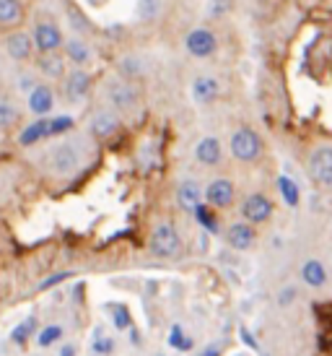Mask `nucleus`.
Here are the masks:
<instances>
[{
	"label": "nucleus",
	"instance_id": "f257e3e1",
	"mask_svg": "<svg viewBox=\"0 0 332 356\" xmlns=\"http://www.w3.org/2000/svg\"><path fill=\"white\" fill-rule=\"evenodd\" d=\"M229 151H231V156H234L236 161H242V164H254V161L265 154V140L254 128L242 125V128H236L234 133H231V138H229Z\"/></svg>",
	"mask_w": 332,
	"mask_h": 356
},
{
	"label": "nucleus",
	"instance_id": "f03ea898",
	"mask_svg": "<svg viewBox=\"0 0 332 356\" xmlns=\"http://www.w3.org/2000/svg\"><path fill=\"white\" fill-rule=\"evenodd\" d=\"M104 97L109 102V109H115L117 115H130L140 107V91H138L135 81L125 79H109L104 86Z\"/></svg>",
	"mask_w": 332,
	"mask_h": 356
},
{
	"label": "nucleus",
	"instance_id": "7ed1b4c3",
	"mask_svg": "<svg viewBox=\"0 0 332 356\" xmlns=\"http://www.w3.org/2000/svg\"><path fill=\"white\" fill-rule=\"evenodd\" d=\"M81 164H83V154H81L78 143H73V140H60L47 154L49 172L58 177H68L73 172H78Z\"/></svg>",
	"mask_w": 332,
	"mask_h": 356
},
{
	"label": "nucleus",
	"instance_id": "20e7f679",
	"mask_svg": "<svg viewBox=\"0 0 332 356\" xmlns=\"http://www.w3.org/2000/svg\"><path fill=\"white\" fill-rule=\"evenodd\" d=\"M31 40H34L37 55H55V52H63V47H65V34L55 21L49 19H40L34 24Z\"/></svg>",
	"mask_w": 332,
	"mask_h": 356
},
{
	"label": "nucleus",
	"instance_id": "39448f33",
	"mask_svg": "<svg viewBox=\"0 0 332 356\" xmlns=\"http://www.w3.org/2000/svg\"><path fill=\"white\" fill-rule=\"evenodd\" d=\"M306 172L317 185L332 188V143L314 146V151L309 154V161H306Z\"/></svg>",
	"mask_w": 332,
	"mask_h": 356
},
{
	"label": "nucleus",
	"instance_id": "423d86ee",
	"mask_svg": "<svg viewBox=\"0 0 332 356\" xmlns=\"http://www.w3.org/2000/svg\"><path fill=\"white\" fill-rule=\"evenodd\" d=\"M94 89V79L86 68H70L68 76L63 79V97L68 104H81L88 99V94Z\"/></svg>",
	"mask_w": 332,
	"mask_h": 356
},
{
	"label": "nucleus",
	"instance_id": "0eeeda50",
	"mask_svg": "<svg viewBox=\"0 0 332 356\" xmlns=\"http://www.w3.org/2000/svg\"><path fill=\"white\" fill-rule=\"evenodd\" d=\"M179 250H182V237H179V232H176L169 221L158 224V227L153 229V234H151V252H153L156 257L169 260V257L179 255Z\"/></svg>",
	"mask_w": 332,
	"mask_h": 356
},
{
	"label": "nucleus",
	"instance_id": "6e6552de",
	"mask_svg": "<svg viewBox=\"0 0 332 356\" xmlns=\"http://www.w3.org/2000/svg\"><path fill=\"white\" fill-rule=\"evenodd\" d=\"M185 50L197 60H208L218 52V37L206 26H197L185 37Z\"/></svg>",
	"mask_w": 332,
	"mask_h": 356
},
{
	"label": "nucleus",
	"instance_id": "1a4fd4ad",
	"mask_svg": "<svg viewBox=\"0 0 332 356\" xmlns=\"http://www.w3.org/2000/svg\"><path fill=\"white\" fill-rule=\"evenodd\" d=\"M122 128V115H117L115 109H97L91 120H88V136L97 140L112 138L117 130Z\"/></svg>",
	"mask_w": 332,
	"mask_h": 356
},
{
	"label": "nucleus",
	"instance_id": "9d476101",
	"mask_svg": "<svg viewBox=\"0 0 332 356\" xmlns=\"http://www.w3.org/2000/svg\"><path fill=\"white\" fill-rule=\"evenodd\" d=\"M3 50H6V55H8L13 63H26V60H31V55H34V40H31L29 31L24 29H16L10 31V34H3Z\"/></svg>",
	"mask_w": 332,
	"mask_h": 356
},
{
	"label": "nucleus",
	"instance_id": "9b49d317",
	"mask_svg": "<svg viewBox=\"0 0 332 356\" xmlns=\"http://www.w3.org/2000/svg\"><path fill=\"white\" fill-rule=\"evenodd\" d=\"M273 200L267 198L265 193H252V195H247L244 203H242V216H244L247 224H265V221H270L273 218Z\"/></svg>",
	"mask_w": 332,
	"mask_h": 356
},
{
	"label": "nucleus",
	"instance_id": "f8f14e48",
	"mask_svg": "<svg viewBox=\"0 0 332 356\" xmlns=\"http://www.w3.org/2000/svg\"><path fill=\"white\" fill-rule=\"evenodd\" d=\"M236 198V188L234 182L229 177H215L208 182L206 188V203L210 208H215V211H224V208H229L231 203H234Z\"/></svg>",
	"mask_w": 332,
	"mask_h": 356
},
{
	"label": "nucleus",
	"instance_id": "ddd939ff",
	"mask_svg": "<svg viewBox=\"0 0 332 356\" xmlns=\"http://www.w3.org/2000/svg\"><path fill=\"white\" fill-rule=\"evenodd\" d=\"M203 200H206V188H200V182L182 179L176 185V206L182 208L185 213H195L197 206H203Z\"/></svg>",
	"mask_w": 332,
	"mask_h": 356
},
{
	"label": "nucleus",
	"instance_id": "4468645a",
	"mask_svg": "<svg viewBox=\"0 0 332 356\" xmlns=\"http://www.w3.org/2000/svg\"><path fill=\"white\" fill-rule=\"evenodd\" d=\"M26 21V6L24 0H0V31L10 34L24 26Z\"/></svg>",
	"mask_w": 332,
	"mask_h": 356
},
{
	"label": "nucleus",
	"instance_id": "2eb2a0df",
	"mask_svg": "<svg viewBox=\"0 0 332 356\" xmlns=\"http://www.w3.org/2000/svg\"><path fill=\"white\" fill-rule=\"evenodd\" d=\"M195 161L203 167H218L224 161V143L215 136H206L197 140L195 146Z\"/></svg>",
	"mask_w": 332,
	"mask_h": 356
},
{
	"label": "nucleus",
	"instance_id": "dca6fc26",
	"mask_svg": "<svg viewBox=\"0 0 332 356\" xmlns=\"http://www.w3.org/2000/svg\"><path fill=\"white\" fill-rule=\"evenodd\" d=\"M26 104H29L31 115H37V118H47L49 112L55 109V91H52V86H49V83H40V86H34V89L29 91Z\"/></svg>",
	"mask_w": 332,
	"mask_h": 356
},
{
	"label": "nucleus",
	"instance_id": "f3484780",
	"mask_svg": "<svg viewBox=\"0 0 332 356\" xmlns=\"http://www.w3.org/2000/svg\"><path fill=\"white\" fill-rule=\"evenodd\" d=\"M37 70L47 81H63L68 76V60L63 52H55V55H37Z\"/></svg>",
	"mask_w": 332,
	"mask_h": 356
},
{
	"label": "nucleus",
	"instance_id": "a211bd4d",
	"mask_svg": "<svg viewBox=\"0 0 332 356\" xmlns=\"http://www.w3.org/2000/svg\"><path fill=\"white\" fill-rule=\"evenodd\" d=\"M254 227L252 224H247V221H234L231 227L226 229V242H229V248L234 250H249L254 245Z\"/></svg>",
	"mask_w": 332,
	"mask_h": 356
},
{
	"label": "nucleus",
	"instance_id": "6ab92c4d",
	"mask_svg": "<svg viewBox=\"0 0 332 356\" xmlns=\"http://www.w3.org/2000/svg\"><path fill=\"white\" fill-rule=\"evenodd\" d=\"M218 94H221V83L213 76H197L192 81V99L197 104H213L218 99Z\"/></svg>",
	"mask_w": 332,
	"mask_h": 356
},
{
	"label": "nucleus",
	"instance_id": "aec40b11",
	"mask_svg": "<svg viewBox=\"0 0 332 356\" xmlns=\"http://www.w3.org/2000/svg\"><path fill=\"white\" fill-rule=\"evenodd\" d=\"M63 55H65V60L73 63V68H83L88 60H91V47L81 37H70V40H65Z\"/></svg>",
	"mask_w": 332,
	"mask_h": 356
},
{
	"label": "nucleus",
	"instance_id": "412c9836",
	"mask_svg": "<svg viewBox=\"0 0 332 356\" xmlns=\"http://www.w3.org/2000/svg\"><path fill=\"white\" fill-rule=\"evenodd\" d=\"M301 278L306 286L322 289L327 284V268H324L322 260H306L301 266Z\"/></svg>",
	"mask_w": 332,
	"mask_h": 356
},
{
	"label": "nucleus",
	"instance_id": "4be33fe9",
	"mask_svg": "<svg viewBox=\"0 0 332 356\" xmlns=\"http://www.w3.org/2000/svg\"><path fill=\"white\" fill-rule=\"evenodd\" d=\"M40 333V323H37V315H29L26 320H21L19 325L10 330V343H16V346H24L31 336H37Z\"/></svg>",
	"mask_w": 332,
	"mask_h": 356
},
{
	"label": "nucleus",
	"instance_id": "5701e85b",
	"mask_svg": "<svg viewBox=\"0 0 332 356\" xmlns=\"http://www.w3.org/2000/svg\"><path fill=\"white\" fill-rule=\"evenodd\" d=\"M21 122V109L19 104L8 97H0V130L16 128Z\"/></svg>",
	"mask_w": 332,
	"mask_h": 356
},
{
	"label": "nucleus",
	"instance_id": "b1692460",
	"mask_svg": "<svg viewBox=\"0 0 332 356\" xmlns=\"http://www.w3.org/2000/svg\"><path fill=\"white\" fill-rule=\"evenodd\" d=\"M49 122H52V120H40V122L29 125V128H26L19 136V143H21V146H34L37 140L49 138Z\"/></svg>",
	"mask_w": 332,
	"mask_h": 356
},
{
	"label": "nucleus",
	"instance_id": "393cba45",
	"mask_svg": "<svg viewBox=\"0 0 332 356\" xmlns=\"http://www.w3.org/2000/svg\"><path fill=\"white\" fill-rule=\"evenodd\" d=\"M166 341H169V346L176 348V351H182V354H187V351H192V348H195V341L187 336V330L182 325H172Z\"/></svg>",
	"mask_w": 332,
	"mask_h": 356
},
{
	"label": "nucleus",
	"instance_id": "a878e982",
	"mask_svg": "<svg viewBox=\"0 0 332 356\" xmlns=\"http://www.w3.org/2000/svg\"><path fill=\"white\" fill-rule=\"evenodd\" d=\"M63 336H65V327L63 325H44V327H40V333H37V343H40L42 348H49V346H55V343H60L63 341Z\"/></svg>",
	"mask_w": 332,
	"mask_h": 356
},
{
	"label": "nucleus",
	"instance_id": "bb28decb",
	"mask_svg": "<svg viewBox=\"0 0 332 356\" xmlns=\"http://www.w3.org/2000/svg\"><path fill=\"white\" fill-rule=\"evenodd\" d=\"M195 218H197V227H203L208 234H218V218H215V208H210L208 203L197 206Z\"/></svg>",
	"mask_w": 332,
	"mask_h": 356
},
{
	"label": "nucleus",
	"instance_id": "cd10ccee",
	"mask_svg": "<svg viewBox=\"0 0 332 356\" xmlns=\"http://www.w3.org/2000/svg\"><path fill=\"white\" fill-rule=\"evenodd\" d=\"M115 348H117L115 338L104 336L101 327H97V333H94V338H91V351H94L97 356H112L115 354Z\"/></svg>",
	"mask_w": 332,
	"mask_h": 356
},
{
	"label": "nucleus",
	"instance_id": "c85d7f7f",
	"mask_svg": "<svg viewBox=\"0 0 332 356\" xmlns=\"http://www.w3.org/2000/svg\"><path fill=\"white\" fill-rule=\"evenodd\" d=\"M161 3H164V0H138L135 16L140 21H153L158 13H161Z\"/></svg>",
	"mask_w": 332,
	"mask_h": 356
},
{
	"label": "nucleus",
	"instance_id": "c756f323",
	"mask_svg": "<svg viewBox=\"0 0 332 356\" xmlns=\"http://www.w3.org/2000/svg\"><path fill=\"white\" fill-rule=\"evenodd\" d=\"M143 76V63L138 58H125L122 63H119V79H125V81H133V79H140Z\"/></svg>",
	"mask_w": 332,
	"mask_h": 356
},
{
	"label": "nucleus",
	"instance_id": "7c9ffc66",
	"mask_svg": "<svg viewBox=\"0 0 332 356\" xmlns=\"http://www.w3.org/2000/svg\"><path fill=\"white\" fill-rule=\"evenodd\" d=\"M278 190H281V195H283V200L288 203V206H299V188H296V182L288 177H278Z\"/></svg>",
	"mask_w": 332,
	"mask_h": 356
},
{
	"label": "nucleus",
	"instance_id": "2f4dec72",
	"mask_svg": "<svg viewBox=\"0 0 332 356\" xmlns=\"http://www.w3.org/2000/svg\"><path fill=\"white\" fill-rule=\"evenodd\" d=\"M112 323H115V330H130L133 327V315L125 305H115L112 307Z\"/></svg>",
	"mask_w": 332,
	"mask_h": 356
},
{
	"label": "nucleus",
	"instance_id": "473e14b6",
	"mask_svg": "<svg viewBox=\"0 0 332 356\" xmlns=\"http://www.w3.org/2000/svg\"><path fill=\"white\" fill-rule=\"evenodd\" d=\"M73 276L70 270H58V273H52V276H47L44 281L40 284V291H49V289H55V286H60L63 281H68V278Z\"/></svg>",
	"mask_w": 332,
	"mask_h": 356
},
{
	"label": "nucleus",
	"instance_id": "72a5a7b5",
	"mask_svg": "<svg viewBox=\"0 0 332 356\" xmlns=\"http://www.w3.org/2000/svg\"><path fill=\"white\" fill-rule=\"evenodd\" d=\"M231 10V0H210V16H224Z\"/></svg>",
	"mask_w": 332,
	"mask_h": 356
},
{
	"label": "nucleus",
	"instance_id": "f704fd0d",
	"mask_svg": "<svg viewBox=\"0 0 332 356\" xmlns=\"http://www.w3.org/2000/svg\"><path fill=\"white\" fill-rule=\"evenodd\" d=\"M296 299V289L293 286H285V289H281V294H278V305L281 307H288Z\"/></svg>",
	"mask_w": 332,
	"mask_h": 356
},
{
	"label": "nucleus",
	"instance_id": "c9c22d12",
	"mask_svg": "<svg viewBox=\"0 0 332 356\" xmlns=\"http://www.w3.org/2000/svg\"><path fill=\"white\" fill-rule=\"evenodd\" d=\"M221 354H224V346H218V343H210V346H206L197 356H221Z\"/></svg>",
	"mask_w": 332,
	"mask_h": 356
},
{
	"label": "nucleus",
	"instance_id": "e433bc0d",
	"mask_svg": "<svg viewBox=\"0 0 332 356\" xmlns=\"http://www.w3.org/2000/svg\"><path fill=\"white\" fill-rule=\"evenodd\" d=\"M58 356H78V348L73 346V343H65V346H60Z\"/></svg>",
	"mask_w": 332,
	"mask_h": 356
},
{
	"label": "nucleus",
	"instance_id": "4c0bfd02",
	"mask_svg": "<svg viewBox=\"0 0 332 356\" xmlns=\"http://www.w3.org/2000/svg\"><path fill=\"white\" fill-rule=\"evenodd\" d=\"M130 343H133V346H140V343H143V336H140L138 327H130Z\"/></svg>",
	"mask_w": 332,
	"mask_h": 356
},
{
	"label": "nucleus",
	"instance_id": "58836bf2",
	"mask_svg": "<svg viewBox=\"0 0 332 356\" xmlns=\"http://www.w3.org/2000/svg\"><path fill=\"white\" fill-rule=\"evenodd\" d=\"M242 338H244V343H247V346H252V348H260V346H257V341H254V338L249 336V330H242Z\"/></svg>",
	"mask_w": 332,
	"mask_h": 356
},
{
	"label": "nucleus",
	"instance_id": "ea45409f",
	"mask_svg": "<svg viewBox=\"0 0 332 356\" xmlns=\"http://www.w3.org/2000/svg\"><path fill=\"white\" fill-rule=\"evenodd\" d=\"M239 356H242V354H239Z\"/></svg>",
	"mask_w": 332,
	"mask_h": 356
}]
</instances>
